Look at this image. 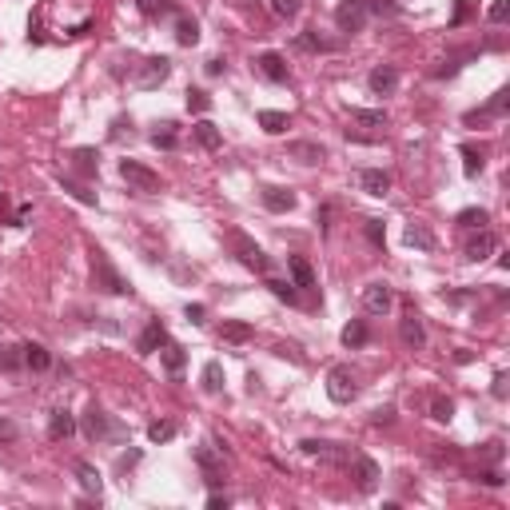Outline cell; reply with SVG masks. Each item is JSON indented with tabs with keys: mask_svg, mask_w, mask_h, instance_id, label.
Returning <instances> with one entry per match:
<instances>
[{
	"mask_svg": "<svg viewBox=\"0 0 510 510\" xmlns=\"http://www.w3.org/2000/svg\"><path fill=\"white\" fill-rule=\"evenodd\" d=\"M88 255H92V283H96L100 291H108V295H132V283H128L124 275H120V271L112 267L108 251L92 248Z\"/></svg>",
	"mask_w": 510,
	"mask_h": 510,
	"instance_id": "1",
	"label": "cell"
},
{
	"mask_svg": "<svg viewBox=\"0 0 510 510\" xmlns=\"http://www.w3.org/2000/svg\"><path fill=\"white\" fill-rule=\"evenodd\" d=\"M80 431H84L88 443H120V438H124L120 423H116V419L104 411V407H96V403L84 411V423H80Z\"/></svg>",
	"mask_w": 510,
	"mask_h": 510,
	"instance_id": "2",
	"label": "cell"
},
{
	"mask_svg": "<svg viewBox=\"0 0 510 510\" xmlns=\"http://www.w3.org/2000/svg\"><path fill=\"white\" fill-rule=\"evenodd\" d=\"M227 243H231V251H236V260L243 263V267H248V271H267V267H271V260H267V251L260 248V243H255V239L251 236H243V231H231V236H227Z\"/></svg>",
	"mask_w": 510,
	"mask_h": 510,
	"instance_id": "3",
	"label": "cell"
},
{
	"mask_svg": "<svg viewBox=\"0 0 510 510\" xmlns=\"http://www.w3.org/2000/svg\"><path fill=\"white\" fill-rule=\"evenodd\" d=\"M120 180H124L132 192H144V196L160 192V175L152 172L148 163H140V160H120Z\"/></svg>",
	"mask_w": 510,
	"mask_h": 510,
	"instance_id": "4",
	"label": "cell"
},
{
	"mask_svg": "<svg viewBox=\"0 0 510 510\" xmlns=\"http://www.w3.org/2000/svg\"><path fill=\"white\" fill-rule=\"evenodd\" d=\"M327 395H331V403H339V407H347L351 398L359 395V383H355V371L351 367H331V375H327Z\"/></svg>",
	"mask_w": 510,
	"mask_h": 510,
	"instance_id": "5",
	"label": "cell"
},
{
	"mask_svg": "<svg viewBox=\"0 0 510 510\" xmlns=\"http://www.w3.org/2000/svg\"><path fill=\"white\" fill-rule=\"evenodd\" d=\"M367 4L363 0H339V8H335V25H339V32H363L367 28Z\"/></svg>",
	"mask_w": 510,
	"mask_h": 510,
	"instance_id": "6",
	"label": "cell"
},
{
	"mask_svg": "<svg viewBox=\"0 0 510 510\" xmlns=\"http://www.w3.org/2000/svg\"><path fill=\"white\" fill-rule=\"evenodd\" d=\"M347 467H351V478H355V486H359L363 495H371L375 486H379V462L375 459H367V455H351Z\"/></svg>",
	"mask_w": 510,
	"mask_h": 510,
	"instance_id": "7",
	"label": "cell"
},
{
	"mask_svg": "<svg viewBox=\"0 0 510 510\" xmlns=\"http://www.w3.org/2000/svg\"><path fill=\"white\" fill-rule=\"evenodd\" d=\"M391 303H395V295H391V287H387V283L375 279V283L363 287V311H367V315H387V311H391Z\"/></svg>",
	"mask_w": 510,
	"mask_h": 510,
	"instance_id": "8",
	"label": "cell"
},
{
	"mask_svg": "<svg viewBox=\"0 0 510 510\" xmlns=\"http://www.w3.org/2000/svg\"><path fill=\"white\" fill-rule=\"evenodd\" d=\"M299 450L311 455V459H327V462H347L351 459V450H343L339 443H327V438H303Z\"/></svg>",
	"mask_w": 510,
	"mask_h": 510,
	"instance_id": "9",
	"label": "cell"
},
{
	"mask_svg": "<svg viewBox=\"0 0 510 510\" xmlns=\"http://www.w3.org/2000/svg\"><path fill=\"white\" fill-rule=\"evenodd\" d=\"M367 88H371L375 96H395L398 68H395V64H379V68H371V76H367Z\"/></svg>",
	"mask_w": 510,
	"mask_h": 510,
	"instance_id": "10",
	"label": "cell"
},
{
	"mask_svg": "<svg viewBox=\"0 0 510 510\" xmlns=\"http://www.w3.org/2000/svg\"><path fill=\"white\" fill-rule=\"evenodd\" d=\"M287 156L299 160V163H307V168H315V163L327 160V148L315 144V140H291V144H287Z\"/></svg>",
	"mask_w": 510,
	"mask_h": 510,
	"instance_id": "11",
	"label": "cell"
},
{
	"mask_svg": "<svg viewBox=\"0 0 510 510\" xmlns=\"http://www.w3.org/2000/svg\"><path fill=\"white\" fill-rule=\"evenodd\" d=\"M168 72H172V60H168V56H152V60H144V68H140V76H136V84L140 88H156V84H163V80H168Z\"/></svg>",
	"mask_w": 510,
	"mask_h": 510,
	"instance_id": "12",
	"label": "cell"
},
{
	"mask_svg": "<svg viewBox=\"0 0 510 510\" xmlns=\"http://www.w3.org/2000/svg\"><path fill=\"white\" fill-rule=\"evenodd\" d=\"M255 68H260L263 80H271V84H287V60L279 52H260L255 56Z\"/></svg>",
	"mask_w": 510,
	"mask_h": 510,
	"instance_id": "13",
	"label": "cell"
},
{
	"mask_svg": "<svg viewBox=\"0 0 510 510\" xmlns=\"http://www.w3.org/2000/svg\"><path fill=\"white\" fill-rule=\"evenodd\" d=\"M398 339H403V343H407V347H427V331H423V319H419V315L415 311H407L403 315V319H398Z\"/></svg>",
	"mask_w": 510,
	"mask_h": 510,
	"instance_id": "14",
	"label": "cell"
},
{
	"mask_svg": "<svg viewBox=\"0 0 510 510\" xmlns=\"http://www.w3.org/2000/svg\"><path fill=\"white\" fill-rule=\"evenodd\" d=\"M263 208L267 212H275V215H283V212H291L295 208V192H287V187H275V184H267L263 187Z\"/></svg>",
	"mask_w": 510,
	"mask_h": 510,
	"instance_id": "15",
	"label": "cell"
},
{
	"mask_svg": "<svg viewBox=\"0 0 510 510\" xmlns=\"http://www.w3.org/2000/svg\"><path fill=\"white\" fill-rule=\"evenodd\" d=\"M498 251V239L486 231V227H478V236L474 239H467V260H474V263H483V260H490Z\"/></svg>",
	"mask_w": 510,
	"mask_h": 510,
	"instance_id": "16",
	"label": "cell"
},
{
	"mask_svg": "<svg viewBox=\"0 0 510 510\" xmlns=\"http://www.w3.org/2000/svg\"><path fill=\"white\" fill-rule=\"evenodd\" d=\"M163 343H168V327H163L160 319H152V323L144 327V335H140L136 351H140V355H152V351H160Z\"/></svg>",
	"mask_w": 510,
	"mask_h": 510,
	"instance_id": "17",
	"label": "cell"
},
{
	"mask_svg": "<svg viewBox=\"0 0 510 510\" xmlns=\"http://www.w3.org/2000/svg\"><path fill=\"white\" fill-rule=\"evenodd\" d=\"M287 267H291V283H295L299 291H315V271H311V263L303 260V255H291Z\"/></svg>",
	"mask_w": 510,
	"mask_h": 510,
	"instance_id": "18",
	"label": "cell"
},
{
	"mask_svg": "<svg viewBox=\"0 0 510 510\" xmlns=\"http://www.w3.org/2000/svg\"><path fill=\"white\" fill-rule=\"evenodd\" d=\"M76 431V419H72V411L68 407H56V411L48 415V435L60 443V438H68Z\"/></svg>",
	"mask_w": 510,
	"mask_h": 510,
	"instance_id": "19",
	"label": "cell"
},
{
	"mask_svg": "<svg viewBox=\"0 0 510 510\" xmlns=\"http://www.w3.org/2000/svg\"><path fill=\"white\" fill-rule=\"evenodd\" d=\"M359 184H363L367 196H387V192H391V175H387L383 168H367V172L359 175Z\"/></svg>",
	"mask_w": 510,
	"mask_h": 510,
	"instance_id": "20",
	"label": "cell"
},
{
	"mask_svg": "<svg viewBox=\"0 0 510 510\" xmlns=\"http://www.w3.org/2000/svg\"><path fill=\"white\" fill-rule=\"evenodd\" d=\"M351 124L379 132V128H387V112L383 108H351Z\"/></svg>",
	"mask_w": 510,
	"mask_h": 510,
	"instance_id": "21",
	"label": "cell"
},
{
	"mask_svg": "<svg viewBox=\"0 0 510 510\" xmlns=\"http://www.w3.org/2000/svg\"><path fill=\"white\" fill-rule=\"evenodd\" d=\"M403 239H407L411 248H419V251H435V231H431L427 224H407Z\"/></svg>",
	"mask_w": 510,
	"mask_h": 510,
	"instance_id": "22",
	"label": "cell"
},
{
	"mask_svg": "<svg viewBox=\"0 0 510 510\" xmlns=\"http://www.w3.org/2000/svg\"><path fill=\"white\" fill-rule=\"evenodd\" d=\"M251 335H255V327L243 323V319H224V327H220V339L224 343H248Z\"/></svg>",
	"mask_w": 510,
	"mask_h": 510,
	"instance_id": "23",
	"label": "cell"
},
{
	"mask_svg": "<svg viewBox=\"0 0 510 510\" xmlns=\"http://www.w3.org/2000/svg\"><path fill=\"white\" fill-rule=\"evenodd\" d=\"M192 132H196V144H199V148H208V152L224 148V136H220V128H215L212 120H199Z\"/></svg>",
	"mask_w": 510,
	"mask_h": 510,
	"instance_id": "24",
	"label": "cell"
},
{
	"mask_svg": "<svg viewBox=\"0 0 510 510\" xmlns=\"http://www.w3.org/2000/svg\"><path fill=\"white\" fill-rule=\"evenodd\" d=\"M25 367L28 371H48L52 367V355H48V347H40V343H25Z\"/></svg>",
	"mask_w": 510,
	"mask_h": 510,
	"instance_id": "25",
	"label": "cell"
},
{
	"mask_svg": "<svg viewBox=\"0 0 510 510\" xmlns=\"http://www.w3.org/2000/svg\"><path fill=\"white\" fill-rule=\"evenodd\" d=\"M160 359H163V367H168V375H180L184 371V363H187V351L180 347V343H163V351H160Z\"/></svg>",
	"mask_w": 510,
	"mask_h": 510,
	"instance_id": "26",
	"label": "cell"
},
{
	"mask_svg": "<svg viewBox=\"0 0 510 510\" xmlns=\"http://www.w3.org/2000/svg\"><path fill=\"white\" fill-rule=\"evenodd\" d=\"M196 462L199 467H203V474H208V478H220V474H224V459H220V455H215L212 447H196Z\"/></svg>",
	"mask_w": 510,
	"mask_h": 510,
	"instance_id": "27",
	"label": "cell"
},
{
	"mask_svg": "<svg viewBox=\"0 0 510 510\" xmlns=\"http://www.w3.org/2000/svg\"><path fill=\"white\" fill-rule=\"evenodd\" d=\"M175 44H180V48L199 44V25L192 20V16H180V20H175Z\"/></svg>",
	"mask_w": 510,
	"mask_h": 510,
	"instance_id": "28",
	"label": "cell"
},
{
	"mask_svg": "<svg viewBox=\"0 0 510 510\" xmlns=\"http://www.w3.org/2000/svg\"><path fill=\"white\" fill-rule=\"evenodd\" d=\"M506 104H510V92L502 88V92H495V100L486 104L483 112H471V116H467V124H474V120H486V116H502V112H506Z\"/></svg>",
	"mask_w": 510,
	"mask_h": 510,
	"instance_id": "29",
	"label": "cell"
},
{
	"mask_svg": "<svg viewBox=\"0 0 510 510\" xmlns=\"http://www.w3.org/2000/svg\"><path fill=\"white\" fill-rule=\"evenodd\" d=\"M287 124H291V120H287V112H271V108H267V112H260V128L267 132V136H283Z\"/></svg>",
	"mask_w": 510,
	"mask_h": 510,
	"instance_id": "30",
	"label": "cell"
},
{
	"mask_svg": "<svg viewBox=\"0 0 510 510\" xmlns=\"http://www.w3.org/2000/svg\"><path fill=\"white\" fill-rule=\"evenodd\" d=\"M76 474H80V486H84L88 495L100 498V486H104V483H100V471H96V467H92V462H76Z\"/></svg>",
	"mask_w": 510,
	"mask_h": 510,
	"instance_id": "31",
	"label": "cell"
},
{
	"mask_svg": "<svg viewBox=\"0 0 510 510\" xmlns=\"http://www.w3.org/2000/svg\"><path fill=\"white\" fill-rule=\"evenodd\" d=\"M339 339H343V347H363V343H367V323H363V319H351Z\"/></svg>",
	"mask_w": 510,
	"mask_h": 510,
	"instance_id": "32",
	"label": "cell"
},
{
	"mask_svg": "<svg viewBox=\"0 0 510 510\" xmlns=\"http://www.w3.org/2000/svg\"><path fill=\"white\" fill-rule=\"evenodd\" d=\"M25 367V347H0V371L13 375Z\"/></svg>",
	"mask_w": 510,
	"mask_h": 510,
	"instance_id": "33",
	"label": "cell"
},
{
	"mask_svg": "<svg viewBox=\"0 0 510 510\" xmlns=\"http://www.w3.org/2000/svg\"><path fill=\"white\" fill-rule=\"evenodd\" d=\"M72 168L80 175H96V152L92 148H76L72 152Z\"/></svg>",
	"mask_w": 510,
	"mask_h": 510,
	"instance_id": "34",
	"label": "cell"
},
{
	"mask_svg": "<svg viewBox=\"0 0 510 510\" xmlns=\"http://www.w3.org/2000/svg\"><path fill=\"white\" fill-rule=\"evenodd\" d=\"M462 172L471 175V180H474L478 172H483V152L471 148V144H462Z\"/></svg>",
	"mask_w": 510,
	"mask_h": 510,
	"instance_id": "35",
	"label": "cell"
},
{
	"mask_svg": "<svg viewBox=\"0 0 510 510\" xmlns=\"http://www.w3.org/2000/svg\"><path fill=\"white\" fill-rule=\"evenodd\" d=\"M148 438L152 443H168V438H175V423L172 419H156V423L148 427Z\"/></svg>",
	"mask_w": 510,
	"mask_h": 510,
	"instance_id": "36",
	"label": "cell"
},
{
	"mask_svg": "<svg viewBox=\"0 0 510 510\" xmlns=\"http://www.w3.org/2000/svg\"><path fill=\"white\" fill-rule=\"evenodd\" d=\"M220 387H224V367H220V363H208V367H203V391H220Z\"/></svg>",
	"mask_w": 510,
	"mask_h": 510,
	"instance_id": "37",
	"label": "cell"
},
{
	"mask_svg": "<svg viewBox=\"0 0 510 510\" xmlns=\"http://www.w3.org/2000/svg\"><path fill=\"white\" fill-rule=\"evenodd\" d=\"M295 44H299L303 52H327V48H331V44H327V40L319 36V32H299Z\"/></svg>",
	"mask_w": 510,
	"mask_h": 510,
	"instance_id": "38",
	"label": "cell"
},
{
	"mask_svg": "<svg viewBox=\"0 0 510 510\" xmlns=\"http://www.w3.org/2000/svg\"><path fill=\"white\" fill-rule=\"evenodd\" d=\"M136 4H140V13H144V16H168V13H175L172 0H136Z\"/></svg>",
	"mask_w": 510,
	"mask_h": 510,
	"instance_id": "39",
	"label": "cell"
},
{
	"mask_svg": "<svg viewBox=\"0 0 510 510\" xmlns=\"http://www.w3.org/2000/svg\"><path fill=\"white\" fill-rule=\"evenodd\" d=\"M152 144L163 148V152H172L175 148V124H160L156 132H152Z\"/></svg>",
	"mask_w": 510,
	"mask_h": 510,
	"instance_id": "40",
	"label": "cell"
},
{
	"mask_svg": "<svg viewBox=\"0 0 510 510\" xmlns=\"http://www.w3.org/2000/svg\"><path fill=\"white\" fill-rule=\"evenodd\" d=\"M212 108V96L203 88H187V112H208Z\"/></svg>",
	"mask_w": 510,
	"mask_h": 510,
	"instance_id": "41",
	"label": "cell"
},
{
	"mask_svg": "<svg viewBox=\"0 0 510 510\" xmlns=\"http://www.w3.org/2000/svg\"><path fill=\"white\" fill-rule=\"evenodd\" d=\"M267 287H271L275 299H287V303H299V291L295 283H287V279H267Z\"/></svg>",
	"mask_w": 510,
	"mask_h": 510,
	"instance_id": "42",
	"label": "cell"
},
{
	"mask_svg": "<svg viewBox=\"0 0 510 510\" xmlns=\"http://www.w3.org/2000/svg\"><path fill=\"white\" fill-rule=\"evenodd\" d=\"M299 8H303L299 0H271V13L279 16V20H295V16H299Z\"/></svg>",
	"mask_w": 510,
	"mask_h": 510,
	"instance_id": "43",
	"label": "cell"
},
{
	"mask_svg": "<svg viewBox=\"0 0 510 510\" xmlns=\"http://www.w3.org/2000/svg\"><path fill=\"white\" fill-rule=\"evenodd\" d=\"M459 224L462 227H486L490 224V215H486L483 208H467V212H459Z\"/></svg>",
	"mask_w": 510,
	"mask_h": 510,
	"instance_id": "44",
	"label": "cell"
},
{
	"mask_svg": "<svg viewBox=\"0 0 510 510\" xmlns=\"http://www.w3.org/2000/svg\"><path fill=\"white\" fill-rule=\"evenodd\" d=\"M60 184H64V192H72V196L80 199V203H96V196H92V192H88V187L72 184V180H64V175H60Z\"/></svg>",
	"mask_w": 510,
	"mask_h": 510,
	"instance_id": "45",
	"label": "cell"
},
{
	"mask_svg": "<svg viewBox=\"0 0 510 510\" xmlns=\"http://www.w3.org/2000/svg\"><path fill=\"white\" fill-rule=\"evenodd\" d=\"M367 4V13H379V16H395L398 4H391V0H363Z\"/></svg>",
	"mask_w": 510,
	"mask_h": 510,
	"instance_id": "46",
	"label": "cell"
},
{
	"mask_svg": "<svg viewBox=\"0 0 510 510\" xmlns=\"http://www.w3.org/2000/svg\"><path fill=\"white\" fill-rule=\"evenodd\" d=\"M363 231H367V239H371V243H379V248H383L387 231H383V224H379V220H367V224H363Z\"/></svg>",
	"mask_w": 510,
	"mask_h": 510,
	"instance_id": "47",
	"label": "cell"
},
{
	"mask_svg": "<svg viewBox=\"0 0 510 510\" xmlns=\"http://www.w3.org/2000/svg\"><path fill=\"white\" fill-rule=\"evenodd\" d=\"M450 415H455V403H450V398H435V419L438 423H450Z\"/></svg>",
	"mask_w": 510,
	"mask_h": 510,
	"instance_id": "48",
	"label": "cell"
},
{
	"mask_svg": "<svg viewBox=\"0 0 510 510\" xmlns=\"http://www.w3.org/2000/svg\"><path fill=\"white\" fill-rule=\"evenodd\" d=\"M506 16H510V0H495V4H490V20H495V25H502Z\"/></svg>",
	"mask_w": 510,
	"mask_h": 510,
	"instance_id": "49",
	"label": "cell"
},
{
	"mask_svg": "<svg viewBox=\"0 0 510 510\" xmlns=\"http://www.w3.org/2000/svg\"><path fill=\"white\" fill-rule=\"evenodd\" d=\"M187 319H192V323H203V315H208V307H203V303H187Z\"/></svg>",
	"mask_w": 510,
	"mask_h": 510,
	"instance_id": "50",
	"label": "cell"
},
{
	"mask_svg": "<svg viewBox=\"0 0 510 510\" xmlns=\"http://www.w3.org/2000/svg\"><path fill=\"white\" fill-rule=\"evenodd\" d=\"M16 435H20V431H16V423H8V419H0V438H4V443H13Z\"/></svg>",
	"mask_w": 510,
	"mask_h": 510,
	"instance_id": "51",
	"label": "cell"
},
{
	"mask_svg": "<svg viewBox=\"0 0 510 510\" xmlns=\"http://www.w3.org/2000/svg\"><path fill=\"white\" fill-rule=\"evenodd\" d=\"M391 419H395V407H383V411H375V415H371V423H375V427L391 423Z\"/></svg>",
	"mask_w": 510,
	"mask_h": 510,
	"instance_id": "52",
	"label": "cell"
},
{
	"mask_svg": "<svg viewBox=\"0 0 510 510\" xmlns=\"http://www.w3.org/2000/svg\"><path fill=\"white\" fill-rule=\"evenodd\" d=\"M478 478H483L486 486H502V474H498V471H483Z\"/></svg>",
	"mask_w": 510,
	"mask_h": 510,
	"instance_id": "53",
	"label": "cell"
},
{
	"mask_svg": "<svg viewBox=\"0 0 510 510\" xmlns=\"http://www.w3.org/2000/svg\"><path fill=\"white\" fill-rule=\"evenodd\" d=\"M208 506H212V510H227V495H212V498H208Z\"/></svg>",
	"mask_w": 510,
	"mask_h": 510,
	"instance_id": "54",
	"label": "cell"
},
{
	"mask_svg": "<svg viewBox=\"0 0 510 510\" xmlns=\"http://www.w3.org/2000/svg\"><path fill=\"white\" fill-rule=\"evenodd\" d=\"M140 462V450H132V455H124V459H120V471H128V467H136Z\"/></svg>",
	"mask_w": 510,
	"mask_h": 510,
	"instance_id": "55",
	"label": "cell"
},
{
	"mask_svg": "<svg viewBox=\"0 0 510 510\" xmlns=\"http://www.w3.org/2000/svg\"><path fill=\"white\" fill-rule=\"evenodd\" d=\"M502 383H506V375H495V395H498V398L506 395V387H502Z\"/></svg>",
	"mask_w": 510,
	"mask_h": 510,
	"instance_id": "56",
	"label": "cell"
},
{
	"mask_svg": "<svg viewBox=\"0 0 510 510\" xmlns=\"http://www.w3.org/2000/svg\"><path fill=\"white\" fill-rule=\"evenodd\" d=\"M467 20V0H459V8H455V25H462Z\"/></svg>",
	"mask_w": 510,
	"mask_h": 510,
	"instance_id": "57",
	"label": "cell"
},
{
	"mask_svg": "<svg viewBox=\"0 0 510 510\" xmlns=\"http://www.w3.org/2000/svg\"><path fill=\"white\" fill-rule=\"evenodd\" d=\"M224 72V60H208V76H220Z\"/></svg>",
	"mask_w": 510,
	"mask_h": 510,
	"instance_id": "58",
	"label": "cell"
}]
</instances>
